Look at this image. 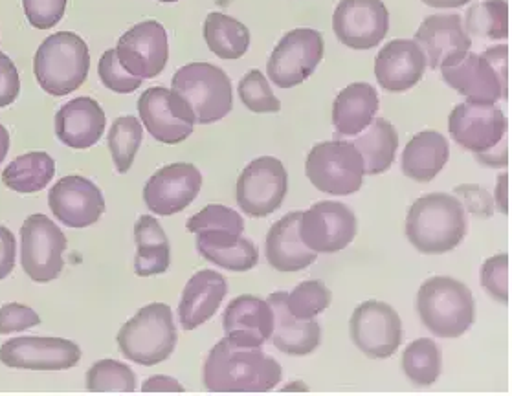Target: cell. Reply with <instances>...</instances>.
Segmentation results:
<instances>
[{"mask_svg":"<svg viewBox=\"0 0 512 396\" xmlns=\"http://www.w3.org/2000/svg\"><path fill=\"white\" fill-rule=\"evenodd\" d=\"M21 94V77L17 66L6 54L0 52V109L10 107Z\"/></svg>","mask_w":512,"mask_h":396,"instance_id":"obj_47","label":"cell"},{"mask_svg":"<svg viewBox=\"0 0 512 396\" xmlns=\"http://www.w3.org/2000/svg\"><path fill=\"white\" fill-rule=\"evenodd\" d=\"M467 211L454 195L430 193L417 198L406 217V237L426 255L456 250L467 235Z\"/></svg>","mask_w":512,"mask_h":396,"instance_id":"obj_3","label":"cell"},{"mask_svg":"<svg viewBox=\"0 0 512 396\" xmlns=\"http://www.w3.org/2000/svg\"><path fill=\"white\" fill-rule=\"evenodd\" d=\"M56 175L54 158L43 151L17 156L2 171L4 186L10 187L15 193L30 195L43 191Z\"/></svg>","mask_w":512,"mask_h":396,"instance_id":"obj_33","label":"cell"},{"mask_svg":"<svg viewBox=\"0 0 512 396\" xmlns=\"http://www.w3.org/2000/svg\"><path fill=\"white\" fill-rule=\"evenodd\" d=\"M204 39L213 54L224 61L241 59L250 48V32L245 24L219 11L206 17Z\"/></svg>","mask_w":512,"mask_h":396,"instance_id":"obj_34","label":"cell"},{"mask_svg":"<svg viewBox=\"0 0 512 396\" xmlns=\"http://www.w3.org/2000/svg\"><path fill=\"white\" fill-rule=\"evenodd\" d=\"M17 242L15 235L6 226H0V281L15 270Z\"/></svg>","mask_w":512,"mask_h":396,"instance_id":"obj_48","label":"cell"},{"mask_svg":"<svg viewBox=\"0 0 512 396\" xmlns=\"http://www.w3.org/2000/svg\"><path fill=\"white\" fill-rule=\"evenodd\" d=\"M81 360L74 341L43 336H21L0 347V362L23 371H68Z\"/></svg>","mask_w":512,"mask_h":396,"instance_id":"obj_16","label":"cell"},{"mask_svg":"<svg viewBox=\"0 0 512 396\" xmlns=\"http://www.w3.org/2000/svg\"><path fill=\"white\" fill-rule=\"evenodd\" d=\"M142 391H145V393H162V391L164 393H182L184 387L171 376L156 374V376H151L149 380H145Z\"/></svg>","mask_w":512,"mask_h":396,"instance_id":"obj_49","label":"cell"},{"mask_svg":"<svg viewBox=\"0 0 512 396\" xmlns=\"http://www.w3.org/2000/svg\"><path fill=\"white\" fill-rule=\"evenodd\" d=\"M177 325L166 303H151L129 319L118 332V345L131 362L153 367L166 362L177 347Z\"/></svg>","mask_w":512,"mask_h":396,"instance_id":"obj_6","label":"cell"},{"mask_svg":"<svg viewBox=\"0 0 512 396\" xmlns=\"http://www.w3.org/2000/svg\"><path fill=\"white\" fill-rule=\"evenodd\" d=\"M450 156L445 136L437 131L415 134L402 153V173L415 182H432Z\"/></svg>","mask_w":512,"mask_h":396,"instance_id":"obj_30","label":"cell"},{"mask_svg":"<svg viewBox=\"0 0 512 396\" xmlns=\"http://www.w3.org/2000/svg\"><path fill=\"white\" fill-rule=\"evenodd\" d=\"M289 191L285 165L274 156H261L246 165L237 180L235 197L239 208L254 219H263L278 211Z\"/></svg>","mask_w":512,"mask_h":396,"instance_id":"obj_10","label":"cell"},{"mask_svg":"<svg viewBox=\"0 0 512 396\" xmlns=\"http://www.w3.org/2000/svg\"><path fill=\"white\" fill-rule=\"evenodd\" d=\"M158 2H164V4H169V2H179V0H158Z\"/></svg>","mask_w":512,"mask_h":396,"instance_id":"obj_54","label":"cell"},{"mask_svg":"<svg viewBox=\"0 0 512 396\" xmlns=\"http://www.w3.org/2000/svg\"><path fill=\"white\" fill-rule=\"evenodd\" d=\"M228 294L226 277L215 270H201L191 277L182 292L179 305L180 325L193 330L204 325L217 314Z\"/></svg>","mask_w":512,"mask_h":396,"instance_id":"obj_26","label":"cell"},{"mask_svg":"<svg viewBox=\"0 0 512 396\" xmlns=\"http://www.w3.org/2000/svg\"><path fill=\"white\" fill-rule=\"evenodd\" d=\"M10 151V132L6 131L4 125H0V164L6 160Z\"/></svg>","mask_w":512,"mask_h":396,"instance_id":"obj_53","label":"cell"},{"mask_svg":"<svg viewBox=\"0 0 512 396\" xmlns=\"http://www.w3.org/2000/svg\"><path fill=\"white\" fill-rule=\"evenodd\" d=\"M448 87L468 101L496 103L509 96V46L498 44L483 54L468 52L459 63L441 68Z\"/></svg>","mask_w":512,"mask_h":396,"instance_id":"obj_7","label":"cell"},{"mask_svg":"<svg viewBox=\"0 0 512 396\" xmlns=\"http://www.w3.org/2000/svg\"><path fill=\"white\" fill-rule=\"evenodd\" d=\"M454 193V197L468 213L483 219H490L494 215V198L490 197L487 189L478 184H461L454 189Z\"/></svg>","mask_w":512,"mask_h":396,"instance_id":"obj_46","label":"cell"},{"mask_svg":"<svg viewBox=\"0 0 512 396\" xmlns=\"http://www.w3.org/2000/svg\"><path fill=\"white\" fill-rule=\"evenodd\" d=\"M323 37L318 30L298 28L287 33L270 55L267 74L279 88H294L307 81L323 59Z\"/></svg>","mask_w":512,"mask_h":396,"instance_id":"obj_11","label":"cell"},{"mask_svg":"<svg viewBox=\"0 0 512 396\" xmlns=\"http://www.w3.org/2000/svg\"><path fill=\"white\" fill-rule=\"evenodd\" d=\"M476 158H478L479 164L489 165V167H505V165L509 164L507 149H503L500 153V143L494 149L487 151V153L476 154Z\"/></svg>","mask_w":512,"mask_h":396,"instance_id":"obj_50","label":"cell"},{"mask_svg":"<svg viewBox=\"0 0 512 396\" xmlns=\"http://www.w3.org/2000/svg\"><path fill=\"white\" fill-rule=\"evenodd\" d=\"M87 389L92 393H133L136 374L127 363L100 360L87 373Z\"/></svg>","mask_w":512,"mask_h":396,"instance_id":"obj_38","label":"cell"},{"mask_svg":"<svg viewBox=\"0 0 512 396\" xmlns=\"http://www.w3.org/2000/svg\"><path fill=\"white\" fill-rule=\"evenodd\" d=\"M142 140H144V129L138 118L122 116L112 123L107 143H109L112 162L118 173L125 175L133 167L134 158L138 154Z\"/></svg>","mask_w":512,"mask_h":396,"instance_id":"obj_37","label":"cell"},{"mask_svg":"<svg viewBox=\"0 0 512 396\" xmlns=\"http://www.w3.org/2000/svg\"><path fill=\"white\" fill-rule=\"evenodd\" d=\"M358 153L364 162V173L382 175L395 162V154L399 147V136L390 121L375 118L364 131L353 140Z\"/></svg>","mask_w":512,"mask_h":396,"instance_id":"obj_32","label":"cell"},{"mask_svg":"<svg viewBox=\"0 0 512 396\" xmlns=\"http://www.w3.org/2000/svg\"><path fill=\"white\" fill-rule=\"evenodd\" d=\"M67 237L54 220L35 213L21 228V264L34 283H50L63 272Z\"/></svg>","mask_w":512,"mask_h":396,"instance_id":"obj_9","label":"cell"},{"mask_svg":"<svg viewBox=\"0 0 512 396\" xmlns=\"http://www.w3.org/2000/svg\"><path fill=\"white\" fill-rule=\"evenodd\" d=\"M333 294L322 281H303L287 297L289 310L300 319H312L331 305Z\"/></svg>","mask_w":512,"mask_h":396,"instance_id":"obj_39","label":"cell"},{"mask_svg":"<svg viewBox=\"0 0 512 396\" xmlns=\"http://www.w3.org/2000/svg\"><path fill=\"white\" fill-rule=\"evenodd\" d=\"M105 123V112L96 99H72L56 114L57 138L70 149H89L100 142Z\"/></svg>","mask_w":512,"mask_h":396,"instance_id":"obj_25","label":"cell"},{"mask_svg":"<svg viewBox=\"0 0 512 396\" xmlns=\"http://www.w3.org/2000/svg\"><path fill=\"white\" fill-rule=\"evenodd\" d=\"M413 41L423 50L426 65L434 70L459 63L472 44L461 15L456 13L426 17Z\"/></svg>","mask_w":512,"mask_h":396,"instance_id":"obj_20","label":"cell"},{"mask_svg":"<svg viewBox=\"0 0 512 396\" xmlns=\"http://www.w3.org/2000/svg\"><path fill=\"white\" fill-rule=\"evenodd\" d=\"M305 175L318 191L347 197L355 195L364 182V162L351 142L333 140L316 143L305 162Z\"/></svg>","mask_w":512,"mask_h":396,"instance_id":"obj_8","label":"cell"},{"mask_svg":"<svg viewBox=\"0 0 512 396\" xmlns=\"http://www.w3.org/2000/svg\"><path fill=\"white\" fill-rule=\"evenodd\" d=\"M48 206L54 217L68 228H89L101 219L105 198L100 187L89 178L70 175L50 189Z\"/></svg>","mask_w":512,"mask_h":396,"instance_id":"obj_19","label":"cell"},{"mask_svg":"<svg viewBox=\"0 0 512 396\" xmlns=\"http://www.w3.org/2000/svg\"><path fill=\"white\" fill-rule=\"evenodd\" d=\"M334 35L353 50L379 46L390 30V13L382 0H340L333 15Z\"/></svg>","mask_w":512,"mask_h":396,"instance_id":"obj_15","label":"cell"},{"mask_svg":"<svg viewBox=\"0 0 512 396\" xmlns=\"http://www.w3.org/2000/svg\"><path fill=\"white\" fill-rule=\"evenodd\" d=\"M41 323L39 314L34 308L26 307L21 303H8L0 308V336L23 332L32 329Z\"/></svg>","mask_w":512,"mask_h":396,"instance_id":"obj_45","label":"cell"},{"mask_svg":"<svg viewBox=\"0 0 512 396\" xmlns=\"http://www.w3.org/2000/svg\"><path fill=\"white\" fill-rule=\"evenodd\" d=\"M24 13L37 30H50L59 24L67 10V0H23Z\"/></svg>","mask_w":512,"mask_h":396,"instance_id":"obj_44","label":"cell"},{"mask_svg":"<svg viewBox=\"0 0 512 396\" xmlns=\"http://www.w3.org/2000/svg\"><path fill=\"white\" fill-rule=\"evenodd\" d=\"M224 336L248 347H261L270 340L274 329V312L265 299L239 296L224 310Z\"/></svg>","mask_w":512,"mask_h":396,"instance_id":"obj_22","label":"cell"},{"mask_svg":"<svg viewBox=\"0 0 512 396\" xmlns=\"http://www.w3.org/2000/svg\"><path fill=\"white\" fill-rule=\"evenodd\" d=\"M481 286L503 305L509 303V255L500 253L481 266Z\"/></svg>","mask_w":512,"mask_h":396,"instance_id":"obj_43","label":"cell"},{"mask_svg":"<svg viewBox=\"0 0 512 396\" xmlns=\"http://www.w3.org/2000/svg\"><path fill=\"white\" fill-rule=\"evenodd\" d=\"M89 70V46L78 33H52L35 52V79L50 96L72 94L87 81Z\"/></svg>","mask_w":512,"mask_h":396,"instance_id":"obj_5","label":"cell"},{"mask_svg":"<svg viewBox=\"0 0 512 396\" xmlns=\"http://www.w3.org/2000/svg\"><path fill=\"white\" fill-rule=\"evenodd\" d=\"M281 365L261 347L239 345L224 336L213 347L202 382L212 393H268L281 382Z\"/></svg>","mask_w":512,"mask_h":396,"instance_id":"obj_1","label":"cell"},{"mask_svg":"<svg viewBox=\"0 0 512 396\" xmlns=\"http://www.w3.org/2000/svg\"><path fill=\"white\" fill-rule=\"evenodd\" d=\"M237 92H239V98L243 101V105L250 112L274 114L281 110V103L268 85L267 77L257 68L246 72V76L239 81Z\"/></svg>","mask_w":512,"mask_h":396,"instance_id":"obj_40","label":"cell"},{"mask_svg":"<svg viewBox=\"0 0 512 396\" xmlns=\"http://www.w3.org/2000/svg\"><path fill=\"white\" fill-rule=\"evenodd\" d=\"M201 255L206 261L217 264L230 272H248L259 261V250H257L256 244L246 237H241L232 246L208 250Z\"/></svg>","mask_w":512,"mask_h":396,"instance_id":"obj_41","label":"cell"},{"mask_svg":"<svg viewBox=\"0 0 512 396\" xmlns=\"http://www.w3.org/2000/svg\"><path fill=\"white\" fill-rule=\"evenodd\" d=\"M303 211H292L278 220L268 231L265 252L267 261L279 272H300L309 268L318 253L307 248L300 237V220Z\"/></svg>","mask_w":512,"mask_h":396,"instance_id":"obj_27","label":"cell"},{"mask_svg":"<svg viewBox=\"0 0 512 396\" xmlns=\"http://www.w3.org/2000/svg\"><path fill=\"white\" fill-rule=\"evenodd\" d=\"M426 6H432V8H461L468 4L470 0H423Z\"/></svg>","mask_w":512,"mask_h":396,"instance_id":"obj_52","label":"cell"},{"mask_svg":"<svg viewBox=\"0 0 512 396\" xmlns=\"http://www.w3.org/2000/svg\"><path fill=\"white\" fill-rule=\"evenodd\" d=\"M351 340L373 360L393 356L402 343V321L397 310L384 301H364L349 323Z\"/></svg>","mask_w":512,"mask_h":396,"instance_id":"obj_12","label":"cell"},{"mask_svg":"<svg viewBox=\"0 0 512 396\" xmlns=\"http://www.w3.org/2000/svg\"><path fill=\"white\" fill-rule=\"evenodd\" d=\"M98 74H100L101 83L118 94H131L144 83L142 77L134 76L129 70L123 68L116 54V48L107 50L101 55Z\"/></svg>","mask_w":512,"mask_h":396,"instance_id":"obj_42","label":"cell"},{"mask_svg":"<svg viewBox=\"0 0 512 396\" xmlns=\"http://www.w3.org/2000/svg\"><path fill=\"white\" fill-rule=\"evenodd\" d=\"M507 191H509V175H501L498 178V182H496V206H498L503 215L509 213Z\"/></svg>","mask_w":512,"mask_h":396,"instance_id":"obj_51","label":"cell"},{"mask_svg":"<svg viewBox=\"0 0 512 396\" xmlns=\"http://www.w3.org/2000/svg\"><path fill=\"white\" fill-rule=\"evenodd\" d=\"M289 292H274L267 303L274 312V329L270 340L274 347L289 356H307L318 349L322 329L316 319L296 318L287 305Z\"/></svg>","mask_w":512,"mask_h":396,"instance_id":"obj_23","label":"cell"},{"mask_svg":"<svg viewBox=\"0 0 512 396\" xmlns=\"http://www.w3.org/2000/svg\"><path fill=\"white\" fill-rule=\"evenodd\" d=\"M448 131L465 151L483 154L507 136V118L494 103L465 101L450 112Z\"/></svg>","mask_w":512,"mask_h":396,"instance_id":"obj_14","label":"cell"},{"mask_svg":"<svg viewBox=\"0 0 512 396\" xmlns=\"http://www.w3.org/2000/svg\"><path fill=\"white\" fill-rule=\"evenodd\" d=\"M465 30L468 35L489 41L509 37V4L507 0L476 2L465 13Z\"/></svg>","mask_w":512,"mask_h":396,"instance_id":"obj_35","label":"cell"},{"mask_svg":"<svg viewBox=\"0 0 512 396\" xmlns=\"http://www.w3.org/2000/svg\"><path fill=\"white\" fill-rule=\"evenodd\" d=\"M202 187L201 171L193 164L177 162L158 169L144 187V202L155 215L171 217L191 206Z\"/></svg>","mask_w":512,"mask_h":396,"instance_id":"obj_17","label":"cell"},{"mask_svg":"<svg viewBox=\"0 0 512 396\" xmlns=\"http://www.w3.org/2000/svg\"><path fill=\"white\" fill-rule=\"evenodd\" d=\"M417 310L437 338L454 340L463 336L476 319V301L465 283L454 277H430L417 294Z\"/></svg>","mask_w":512,"mask_h":396,"instance_id":"obj_4","label":"cell"},{"mask_svg":"<svg viewBox=\"0 0 512 396\" xmlns=\"http://www.w3.org/2000/svg\"><path fill=\"white\" fill-rule=\"evenodd\" d=\"M441 367H443V358L434 340L421 338V340L412 341L402 354V369L413 384H435L437 378L441 376Z\"/></svg>","mask_w":512,"mask_h":396,"instance_id":"obj_36","label":"cell"},{"mask_svg":"<svg viewBox=\"0 0 512 396\" xmlns=\"http://www.w3.org/2000/svg\"><path fill=\"white\" fill-rule=\"evenodd\" d=\"M426 57L423 50L408 39H395L382 46L375 59V76L388 92H406L424 76Z\"/></svg>","mask_w":512,"mask_h":396,"instance_id":"obj_21","label":"cell"},{"mask_svg":"<svg viewBox=\"0 0 512 396\" xmlns=\"http://www.w3.org/2000/svg\"><path fill=\"white\" fill-rule=\"evenodd\" d=\"M138 114L147 132L166 145H177L193 134V125L180 116L169 88H147L138 99Z\"/></svg>","mask_w":512,"mask_h":396,"instance_id":"obj_24","label":"cell"},{"mask_svg":"<svg viewBox=\"0 0 512 396\" xmlns=\"http://www.w3.org/2000/svg\"><path fill=\"white\" fill-rule=\"evenodd\" d=\"M357 235V217L342 202L323 200L309 211H303L300 237L307 248L316 253L346 250Z\"/></svg>","mask_w":512,"mask_h":396,"instance_id":"obj_13","label":"cell"},{"mask_svg":"<svg viewBox=\"0 0 512 396\" xmlns=\"http://www.w3.org/2000/svg\"><path fill=\"white\" fill-rule=\"evenodd\" d=\"M116 54L125 70L142 79H153L164 72L169 59L166 28L158 21L134 24L123 33Z\"/></svg>","mask_w":512,"mask_h":396,"instance_id":"obj_18","label":"cell"},{"mask_svg":"<svg viewBox=\"0 0 512 396\" xmlns=\"http://www.w3.org/2000/svg\"><path fill=\"white\" fill-rule=\"evenodd\" d=\"M186 228L197 235V250L204 253L232 246L239 241L245 233V220L235 209L210 204L193 215Z\"/></svg>","mask_w":512,"mask_h":396,"instance_id":"obj_28","label":"cell"},{"mask_svg":"<svg viewBox=\"0 0 512 396\" xmlns=\"http://www.w3.org/2000/svg\"><path fill=\"white\" fill-rule=\"evenodd\" d=\"M171 94L180 116L195 125H210L234 109V88L228 74L212 63L182 66L171 79Z\"/></svg>","mask_w":512,"mask_h":396,"instance_id":"obj_2","label":"cell"},{"mask_svg":"<svg viewBox=\"0 0 512 396\" xmlns=\"http://www.w3.org/2000/svg\"><path fill=\"white\" fill-rule=\"evenodd\" d=\"M134 274L138 277H151L167 272L171 263V246L166 231L155 217L142 215L134 226Z\"/></svg>","mask_w":512,"mask_h":396,"instance_id":"obj_31","label":"cell"},{"mask_svg":"<svg viewBox=\"0 0 512 396\" xmlns=\"http://www.w3.org/2000/svg\"><path fill=\"white\" fill-rule=\"evenodd\" d=\"M380 101L377 88L369 83H353L344 88L333 105V125L340 136H357L375 120Z\"/></svg>","mask_w":512,"mask_h":396,"instance_id":"obj_29","label":"cell"}]
</instances>
